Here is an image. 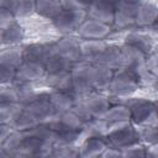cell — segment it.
<instances>
[{
	"label": "cell",
	"instance_id": "1",
	"mask_svg": "<svg viewBox=\"0 0 158 158\" xmlns=\"http://www.w3.org/2000/svg\"><path fill=\"white\" fill-rule=\"evenodd\" d=\"M142 75L130 68H117L114 72V77L109 85V91L120 98H130L141 84Z\"/></svg>",
	"mask_w": 158,
	"mask_h": 158
},
{
	"label": "cell",
	"instance_id": "2",
	"mask_svg": "<svg viewBox=\"0 0 158 158\" xmlns=\"http://www.w3.org/2000/svg\"><path fill=\"white\" fill-rule=\"evenodd\" d=\"M106 138L110 146L117 147L120 149L142 142L139 130L132 122H123L110 126L106 133Z\"/></svg>",
	"mask_w": 158,
	"mask_h": 158
},
{
	"label": "cell",
	"instance_id": "3",
	"mask_svg": "<svg viewBox=\"0 0 158 158\" xmlns=\"http://www.w3.org/2000/svg\"><path fill=\"white\" fill-rule=\"evenodd\" d=\"M86 17H88L86 11L62 9L60 12L52 20V25L58 32L69 36L74 32H78L80 25Z\"/></svg>",
	"mask_w": 158,
	"mask_h": 158
},
{
	"label": "cell",
	"instance_id": "4",
	"mask_svg": "<svg viewBox=\"0 0 158 158\" xmlns=\"http://www.w3.org/2000/svg\"><path fill=\"white\" fill-rule=\"evenodd\" d=\"M130 110L131 122L136 126H146L154 120L156 105L154 101L143 98H135L126 104Z\"/></svg>",
	"mask_w": 158,
	"mask_h": 158
},
{
	"label": "cell",
	"instance_id": "5",
	"mask_svg": "<svg viewBox=\"0 0 158 158\" xmlns=\"http://www.w3.org/2000/svg\"><path fill=\"white\" fill-rule=\"evenodd\" d=\"M54 144L23 132L22 142L15 157H48L52 156Z\"/></svg>",
	"mask_w": 158,
	"mask_h": 158
},
{
	"label": "cell",
	"instance_id": "6",
	"mask_svg": "<svg viewBox=\"0 0 158 158\" xmlns=\"http://www.w3.org/2000/svg\"><path fill=\"white\" fill-rule=\"evenodd\" d=\"M110 101L105 95L93 94L83 104H80L74 111L84 120L88 121L91 117H101L110 107Z\"/></svg>",
	"mask_w": 158,
	"mask_h": 158
},
{
	"label": "cell",
	"instance_id": "7",
	"mask_svg": "<svg viewBox=\"0 0 158 158\" xmlns=\"http://www.w3.org/2000/svg\"><path fill=\"white\" fill-rule=\"evenodd\" d=\"M111 32V25L102 22L100 20H95L91 17H86L78 30V35L83 40H99L102 41Z\"/></svg>",
	"mask_w": 158,
	"mask_h": 158
},
{
	"label": "cell",
	"instance_id": "8",
	"mask_svg": "<svg viewBox=\"0 0 158 158\" xmlns=\"http://www.w3.org/2000/svg\"><path fill=\"white\" fill-rule=\"evenodd\" d=\"M117 0H93L86 14L88 17L100 20L106 23H114Z\"/></svg>",
	"mask_w": 158,
	"mask_h": 158
},
{
	"label": "cell",
	"instance_id": "9",
	"mask_svg": "<svg viewBox=\"0 0 158 158\" xmlns=\"http://www.w3.org/2000/svg\"><path fill=\"white\" fill-rule=\"evenodd\" d=\"M80 157H99L110 146L105 135H88L80 142Z\"/></svg>",
	"mask_w": 158,
	"mask_h": 158
},
{
	"label": "cell",
	"instance_id": "10",
	"mask_svg": "<svg viewBox=\"0 0 158 158\" xmlns=\"http://www.w3.org/2000/svg\"><path fill=\"white\" fill-rule=\"evenodd\" d=\"M85 73L93 85L94 90L99 89H107L110 85V81L114 77L115 69L104 67V65H98V64H91V65H84Z\"/></svg>",
	"mask_w": 158,
	"mask_h": 158
},
{
	"label": "cell",
	"instance_id": "11",
	"mask_svg": "<svg viewBox=\"0 0 158 158\" xmlns=\"http://www.w3.org/2000/svg\"><path fill=\"white\" fill-rule=\"evenodd\" d=\"M122 60H121V67L123 68H130L136 72H138L141 75L146 72V59L147 56L142 53L138 49H135L128 46H122ZM120 67V68H121Z\"/></svg>",
	"mask_w": 158,
	"mask_h": 158
},
{
	"label": "cell",
	"instance_id": "12",
	"mask_svg": "<svg viewBox=\"0 0 158 158\" xmlns=\"http://www.w3.org/2000/svg\"><path fill=\"white\" fill-rule=\"evenodd\" d=\"M139 2H125L117 0L114 23L118 27H127L136 23V15Z\"/></svg>",
	"mask_w": 158,
	"mask_h": 158
},
{
	"label": "cell",
	"instance_id": "13",
	"mask_svg": "<svg viewBox=\"0 0 158 158\" xmlns=\"http://www.w3.org/2000/svg\"><path fill=\"white\" fill-rule=\"evenodd\" d=\"M122 60V49L115 44H106L105 48L96 56V58L91 62V64L104 65L111 69H117L121 67Z\"/></svg>",
	"mask_w": 158,
	"mask_h": 158
},
{
	"label": "cell",
	"instance_id": "14",
	"mask_svg": "<svg viewBox=\"0 0 158 158\" xmlns=\"http://www.w3.org/2000/svg\"><path fill=\"white\" fill-rule=\"evenodd\" d=\"M25 37V30L19 22V19L0 26V40L2 46H17Z\"/></svg>",
	"mask_w": 158,
	"mask_h": 158
},
{
	"label": "cell",
	"instance_id": "15",
	"mask_svg": "<svg viewBox=\"0 0 158 158\" xmlns=\"http://www.w3.org/2000/svg\"><path fill=\"white\" fill-rule=\"evenodd\" d=\"M49 91H51V101L58 112L72 110L75 107L78 95L72 90V88L59 89V90L51 89Z\"/></svg>",
	"mask_w": 158,
	"mask_h": 158
},
{
	"label": "cell",
	"instance_id": "16",
	"mask_svg": "<svg viewBox=\"0 0 158 158\" xmlns=\"http://www.w3.org/2000/svg\"><path fill=\"white\" fill-rule=\"evenodd\" d=\"M123 44L132 47L135 49H138L142 53H144L146 56L151 54L154 49V41H153L152 36L148 33H144V32H130V33H127L125 37Z\"/></svg>",
	"mask_w": 158,
	"mask_h": 158
},
{
	"label": "cell",
	"instance_id": "17",
	"mask_svg": "<svg viewBox=\"0 0 158 158\" xmlns=\"http://www.w3.org/2000/svg\"><path fill=\"white\" fill-rule=\"evenodd\" d=\"M54 49L67 57L73 63H77L83 59L81 56V43L69 36L63 37L54 44Z\"/></svg>",
	"mask_w": 158,
	"mask_h": 158
},
{
	"label": "cell",
	"instance_id": "18",
	"mask_svg": "<svg viewBox=\"0 0 158 158\" xmlns=\"http://www.w3.org/2000/svg\"><path fill=\"white\" fill-rule=\"evenodd\" d=\"M46 74H47V70H46L44 64L23 60L22 64L17 68V77L16 78L33 83L36 80L44 79Z\"/></svg>",
	"mask_w": 158,
	"mask_h": 158
},
{
	"label": "cell",
	"instance_id": "19",
	"mask_svg": "<svg viewBox=\"0 0 158 158\" xmlns=\"http://www.w3.org/2000/svg\"><path fill=\"white\" fill-rule=\"evenodd\" d=\"M54 46H48L44 43H31L23 47V60L36 62L44 64L49 54L52 53Z\"/></svg>",
	"mask_w": 158,
	"mask_h": 158
},
{
	"label": "cell",
	"instance_id": "20",
	"mask_svg": "<svg viewBox=\"0 0 158 158\" xmlns=\"http://www.w3.org/2000/svg\"><path fill=\"white\" fill-rule=\"evenodd\" d=\"M74 63L72 60H69L67 57H64L63 54H60L59 52H57L54 48L52 51V53L49 54V57L47 58L44 67L47 70V74L51 73H62V72H72Z\"/></svg>",
	"mask_w": 158,
	"mask_h": 158
},
{
	"label": "cell",
	"instance_id": "21",
	"mask_svg": "<svg viewBox=\"0 0 158 158\" xmlns=\"http://www.w3.org/2000/svg\"><path fill=\"white\" fill-rule=\"evenodd\" d=\"M158 17V6L148 2L141 1L138 4L137 15H136V25L138 26H152Z\"/></svg>",
	"mask_w": 158,
	"mask_h": 158
},
{
	"label": "cell",
	"instance_id": "22",
	"mask_svg": "<svg viewBox=\"0 0 158 158\" xmlns=\"http://www.w3.org/2000/svg\"><path fill=\"white\" fill-rule=\"evenodd\" d=\"M101 118H104L109 127L112 125H117V123H123V122H131V115H130V110L128 106L125 105H114L110 106L106 112L101 116Z\"/></svg>",
	"mask_w": 158,
	"mask_h": 158
},
{
	"label": "cell",
	"instance_id": "23",
	"mask_svg": "<svg viewBox=\"0 0 158 158\" xmlns=\"http://www.w3.org/2000/svg\"><path fill=\"white\" fill-rule=\"evenodd\" d=\"M60 0H37L36 14L46 20H53L62 10Z\"/></svg>",
	"mask_w": 158,
	"mask_h": 158
},
{
	"label": "cell",
	"instance_id": "24",
	"mask_svg": "<svg viewBox=\"0 0 158 158\" xmlns=\"http://www.w3.org/2000/svg\"><path fill=\"white\" fill-rule=\"evenodd\" d=\"M40 122L41 121L35 115H32L28 110H26L23 107L22 111L12 120V122L10 125L12 126L14 130H17V131H21V132H27L31 128H33L35 126H37Z\"/></svg>",
	"mask_w": 158,
	"mask_h": 158
},
{
	"label": "cell",
	"instance_id": "25",
	"mask_svg": "<svg viewBox=\"0 0 158 158\" xmlns=\"http://www.w3.org/2000/svg\"><path fill=\"white\" fill-rule=\"evenodd\" d=\"M23 62V48L17 46H9L0 54V64L19 68Z\"/></svg>",
	"mask_w": 158,
	"mask_h": 158
},
{
	"label": "cell",
	"instance_id": "26",
	"mask_svg": "<svg viewBox=\"0 0 158 158\" xmlns=\"http://www.w3.org/2000/svg\"><path fill=\"white\" fill-rule=\"evenodd\" d=\"M23 105L20 101L0 104V123H11L12 120L22 111Z\"/></svg>",
	"mask_w": 158,
	"mask_h": 158
},
{
	"label": "cell",
	"instance_id": "27",
	"mask_svg": "<svg viewBox=\"0 0 158 158\" xmlns=\"http://www.w3.org/2000/svg\"><path fill=\"white\" fill-rule=\"evenodd\" d=\"M105 46H106V43H104L102 41H99V40H85L84 42H81L83 59L93 62L96 58V56L105 48Z\"/></svg>",
	"mask_w": 158,
	"mask_h": 158
},
{
	"label": "cell",
	"instance_id": "28",
	"mask_svg": "<svg viewBox=\"0 0 158 158\" xmlns=\"http://www.w3.org/2000/svg\"><path fill=\"white\" fill-rule=\"evenodd\" d=\"M141 141L146 146H152L158 143V123L156 125H146L139 130Z\"/></svg>",
	"mask_w": 158,
	"mask_h": 158
},
{
	"label": "cell",
	"instance_id": "29",
	"mask_svg": "<svg viewBox=\"0 0 158 158\" xmlns=\"http://www.w3.org/2000/svg\"><path fill=\"white\" fill-rule=\"evenodd\" d=\"M36 1L37 0H17L15 10L16 19H25L36 14Z\"/></svg>",
	"mask_w": 158,
	"mask_h": 158
},
{
	"label": "cell",
	"instance_id": "30",
	"mask_svg": "<svg viewBox=\"0 0 158 158\" xmlns=\"http://www.w3.org/2000/svg\"><path fill=\"white\" fill-rule=\"evenodd\" d=\"M53 157H63V158H73L80 157V146L79 144H68V146H54Z\"/></svg>",
	"mask_w": 158,
	"mask_h": 158
},
{
	"label": "cell",
	"instance_id": "31",
	"mask_svg": "<svg viewBox=\"0 0 158 158\" xmlns=\"http://www.w3.org/2000/svg\"><path fill=\"white\" fill-rule=\"evenodd\" d=\"M17 77V69L14 67L4 65L0 64V79H1V85H10L15 81Z\"/></svg>",
	"mask_w": 158,
	"mask_h": 158
},
{
	"label": "cell",
	"instance_id": "32",
	"mask_svg": "<svg viewBox=\"0 0 158 158\" xmlns=\"http://www.w3.org/2000/svg\"><path fill=\"white\" fill-rule=\"evenodd\" d=\"M62 7L75 11H88L91 0H60Z\"/></svg>",
	"mask_w": 158,
	"mask_h": 158
},
{
	"label": "cell",
	"instance_id": "33",
	"mask_svg": "<svg viewBox=\"0 0 158 158\" xmlns=\"http://www.w3.org/2000/svg\"><path fill=\"white\" fill-rule=\"evenodd\" d=\"M122 157H147V147L141 142L122 148Z\"/></svg>",
	"mask_w": 158,
	"mask_h": 158
},
{
	"label": "cell",
	"instance_id": "34",
	"mask_svg": "<svg viewBox=\"0 0 158 158\" xmlns=\"http://www.w3.org/2000/svg\"><path fill=\"white\" fill-rule=\"evenodd\" d=\"M12 101H20L15 88L11 84L10 85H2L1 91H0V104L12 102Z\"/></svg>",
	"mask_w": 158,
	"mask_h": 158
},
{
	"label": "cell",
	"instance_id": "35",
	"mask_svg": "<svg viewBox=\"0 0 158 158\" xmlns=\"http://www.w3.org/2000/svg\"><path fill=\"white\" fill-rule=\"evenodd\" d=\"M146 73H151L157 75L158 74V51L152 52L147 56L146 59Z\"/></svg>",
	"mask_w": 158,
	"mask_h": 158
},
{
	"label": "cell",
	"instance_id": "36",
	"mask_svg": "<svg viewBox=\"0 0 158 158\" xmlns=\"http://www.w3.org/2000/svg\"><path fill=\"white\" fill-rule=\"evenodd\" d=\"M16 16L14 15V12L6 10V9H1L0 7V26H4L9 22H11L12 20H15Z\"/></svg>",
	"mask_w": 158,
	"mask_h": 158
},
{
	"label": "cell",
	"instance_id": "37",
	"mask_svg": "<svg viewBox=\"0 0 158 158\" xmlns=\"http://www.w3.org/2000/svg\"><path fill=\"white\" fill-rule=\"evenodd\" d=\"M16 5H17V0H0V7L14 12V15L16 10Z\"/></svg>",
	"mask_w": 158,
	"mask_h": 158
},
{
	"label": "cell",
	"instance_id": "38",
	"mask_svg": "<svg viewBox=\"0 0 158 158\" xmlns=\"http://www.w3.org/2000/svg\"><path fill=\"white\" fill-rule=\"evenodd\" d=\"M147 157H158V143L147 147Z\"/></svg>",
	"mask_w": 158,
	"mask_h": 158
},
{
	"label": "cell",
	"instance_id": "39",
	"mask_svg": "<svg viewBox=\"0 0 158 158\" xmlns=\"http://www.w3.org/2000/svg\"><path fill=\"white\" fill-rule=\"evenodd\" d=\"M154 105H156V112H154V121L156 123H158V100L154 101Z\"/></svg>",
	"mask_w": 158,
	"mask_h": 158
},
{
	"label": "cell",
	"instance_id": "40",
	"mask_svg": "<svg viewBox=\"0 0 158 158\" xmlns=\"http://www.w3.org/2000/svg\"><path fill=\"white\" fill-rule=\"evenodd\" d=\"M151 27H152V28H153L156 32H158V17H157V20L154 21V23H153Z\"/></svg>",
	"mask_w": 158,
	"mask_h": 158
},
{
	"label": "cell",
	"instance_id": "41",
	"mask_svg": "<svg viewBox=\"0 0 158 158\" xmlns=\"http://www.w3.org/2000/svg\"><path fill=\"white\" fill-rule=\"evenodd\" d=\"M154 89L158 91V74L156 75V79H154Z\"/></svg>",
	"mask_w": 158,
	"mask_h": 158
},
{
	"label": "cell",
	"instance_id": "42",
	"mask_svg": "<svg viewBox=\"0 0 158 158\" xmlns=\"http://www.w3.org/2000/svg\"><path fill=\"white\" fill-rule=\"evenodd\" d=\"M118 1H125V2H139L142 0H118Z\"/></svg>",
	"mask_w": 158,
	"mask_h": 158
},
{
	"label": "cell",
	"instance_id": "43",
	"mask_svg": "<svg viewBox=\"0 0 158 158\" xmlns=\"http://www.w3.org/2000/svg\"><path fill=\"white\" fill-rule=\"evenodd\" d=\"M91 1H93V0H91Z\"/></svg>",
	"mask_w": 158,
	"mask_h": 158
}]
</instances>
